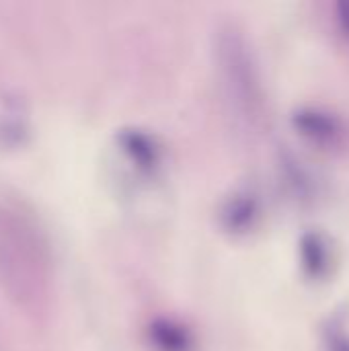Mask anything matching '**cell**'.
Segmentation results:
<instances>
[{
  "instance_id": "6da1fadb",
  "label": "cell",
  "mask_w": 349,
  "mask_h": 351,
  "mask_svg": "<svg viewBox=\"0 0 349 351\" xmlns=\"http://www.w3.org/2000/svg\"><path fill=\"white\" fill-rule=\"evenodd\" d=\"M41 267H45V247L35 222L25 212L0 208V280L25 306H35L43 280Z\"/></svg>"
}]
</instances>
